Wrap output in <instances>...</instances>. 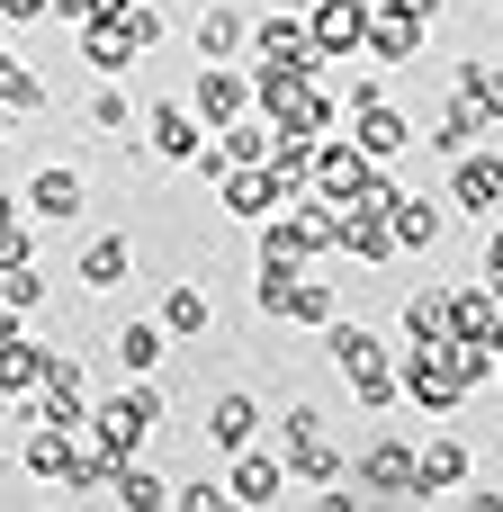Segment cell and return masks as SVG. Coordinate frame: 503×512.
Masks as SVG:
<instances>
[{
  "label": "cell",
  "instance_id": "2",
  "mask_svg": "<svg viewBox=\"0 0 503 512\" xmlns=\"http://www.w3.org/2000/svg\"><path fill=\"white\" fill-rule=\"evenodd\" d=\"M81 423H90V441H99L108 459H144V450H153V432L171 423V405H162V387H153V378H126V396L90 405Z\"/></svg>",
  "mask_w": 503,
  "mask_h": 512
},
{
  "label": "cell",
  "instance_id": "8",
  "mask_svg": "<svg viewBox=\"0 0 503 512\" xmlns=\"http://www.w3.org/2000/svg\"><path fill=\"white\" fill-rule=\"evenodd\" d=\"M423 18L414 9H396V0H369V36H360V63H378V72H414L423 63Z\"/></svg>",
  "mask_w": 503,
  "mask_h": 512
},
{
  "label": "cell",
  "instance_id": "20",
  "mask_svg": "<svg viewBox=\"0 0 503 512\" xmlns=\"http://www.w3.org/2000/svg\"><path fill=\"white\" fill-rule=\"evenodd\" d=\"M387 234H396V252H441V234H450V207L405 189V198L387 207Z\"/></svg>",
  "mask_w": 503,
  "mask_h": 512
},
{
  "label": "cell",
  "instance_id": "27",
  "mask_svg": "<svg viewBox=\"0 0 503 512\" xmlns=\"http://www.w3.org/2000/svg\"><path fill=\"white\" fill-rule=\"evenodd\" d=\"M72 36H81V63H90V72H108V81H117V72H135V45H126V27H117V18H81Z\"/></svg>",
  "mask_w": 503,
  "mask_h": 512
},
{
  "label": "cell",
  "instance_id": "30",
  "mask_svg": "<svg viewBox=\"0 0 503 512\" xmlns=\"http://www.w3.org/2000/svg\"><path fill=\"white\" fill-rule=\"evenodd\" d=\"M72 450H81V441H72L63 423H36L18 459H27V477H36V486H63V468H72Z\"/></svg>",
  "mask_w": 503,
  "mask_h": 512
},
{
  "label": "cell",
  "instance_id": "14",
  "mask_svg": "<svg viewBox=\"0 0 503 512\" xmlns=\"http://www.w3.org/2000/svg\"><path fill=\"white\" fill-rule=\"evenodd\" d=\"M351 144H360L369 162H405L414 117H405V108H387V90H378V99H360V108H351Z\"/></svg>",
  "mask_w": 503,
  "mask_h": 512
},
{
  "label": "cell",
  "instance_id": "24",
  "mask_svg": "<svg viewBox=\"0 0 503 512\" xmlns=\"http://www.w3.org/2000/svg\"><path fill=\"white\" fill-rule=\"evenodd\" d=\"M468 468H477V459H468V441H450V432H441V441H423V450H414V486H423V504H432V495H459V486H468Z\"/></svg>",
  "mask_w": 503,
  "mask_h": 512
},
{
  "label": "cell",
  "instance_id": "4",
  "mask_svg": "<svg viewBox=\"0 0 503 512\" xmlns=\"http://www.w3.org/2000/svg\"><path fill=\"white\" fill-rule=\"evenodd\" d=\"M279 468H288V486H306V495L333 486V477H351V459L324 441V414H315V405H288V414H279Z\"/></svg>",
  "mask_w": 503,
  "mask_h": 512
},
{
  "label": "cell",
  "instance_id": "33",
  "mask_svg": "<svg viewBox=\"0 0 503 512\" xmlns=\"http://www.w3.org/2000/svg\"><path fill=\"white\" fill-rule=\"evenodd\" d=\"M45 360H54L45 342H27V333H9V342H0V396H27V387L45 378Z\"/></svg>",
  "mask_w": 503,
  "mask_h": 512
},
{
  "label": "cell",
  "instance_id": "1",
  "mask_svg": "<svg viewBox=\"0 0 503 512\" xmlns=\"http://www.w3.org/2000/svg\"><path fill=\"white\" fill-rule=\"evenodd\" d=\"M324 360H333V378L351 387L360 414H387V405H396V351H387L369 324H342V315H333V324H324Z\"/></svg>",
  "mask_w": 503,
  "mask_h": 512
},
{
  "label": "cell",
  "instance_id": "3",
  "mask_svg": "<svg viewBox=\"0 0 503 512\" xmlns=\"http://www.w3.org/2000/svg\"><path fill=\"white\" fill-rule=\"evenodd\" d=\"M396 396H405V405H423L432 423H441V414H459V405H468L459 351H450V342H405V360H396Z\"/></svg>",
  "mask_w": 503,
  "mask_h": 512
},
{
  "label": "cell",
  "instance_id": "26",
  "mask_svg": "<svg viewBox=\"0 0 503 512\" xmlns=\"http://www.w3.org/2000/svg\"><path fill=\"white\" fill-rule=\"evenodd\" d=\"M162 333H171V342H207V333H216V297H207L198 279H180V288L162 297Z\"/></svg>",
  "mask_w": 503,
  "mask_h": 512
},
{
  "label": "cell",
  "instance_id": "13",
  "mask_svg": "<svg viewBox=\"0 0 503 512\" xmlns=\"http://www.w3.org/2000/svg\"><path fill=\"white\" fill-rule=\"evenodd\" d=\"M198 144H207V126L189 117V99H153V108H144V153H153V162H180V171H189Z\"/></svg>",
  "mask_w": 503,
  "mask_h": 512
},
{
  "label": "cell",
  "instance_id": "37",
  "mask_svg": "<svg viewBox=\"0 0 503 512\" xmlns=\"http://www.w3.org/2000/svg\"><path fill=\"white\" fill-rule=\"evenodd\" d=\"M0 297H9L18 315H36V306H45V270H36V261H9V270H0Z\"/></svg>",
  "mask_w": 503,
  "mask_h": 512
},
{
  "label": "cell",
  "instance_id": "23",
  "mask_svg": "<svg viewBox=\"0 0 503 512\" xmlns=\"http://www.w3.org/2000/svg\"><path fill=\"white\" fill-rule=\"evenodd\" d=\"M189 36H198V63H243V36H252V18H243L234 0H207Z\"/></svg>",
  "mask_w": 503,
  "mask_h": 512
},
{
  "label": "cell",
  "instance_id": "22",
  "mask_svg": "<svg viewBox=\"0 0 503 512\" xmlns=\"http://www.w3.org/2000/svg\"><path fill=\"white\" fill-rule=\"evenodd\" d=\"M252 441H261V396L225 387V396L207 405V450H225V459H234V450H252Z\"/></svg>",
  "mask_w": 503,
  "mask_h": 512
},
{
  "label": "cell",
  "instance_id": "35",
  "mask_svg": "<svg viewBox=\"0 0 503 512\" xmlns=\"http://www.w3.org/2000/svg\"><path fill=\"white\" fill-rule=\"evenodd\" d=\"M0 108H9V117H36V108H45V81H36L9 45H0Z\"/></svg>",
  "mask_w": 503,
  "mask_h": 512
},
{
  "label": "cell",
  "instance_id": "45",
  "mask_svg": "<svg viewBox=\"0 0 503 512\" xmlns=\"http://www.w3.org/2000/svg\"><path fill=\"white\" fill-rule=\"evenodd\" d=\"M9 216H27V207H18V198H9V189H0V225H9Z\"/></svg>",
  "mask_w": 503,
  "mask_h": 512
},
{
  "label": "cell",
  "instance_id": "15",
  "mask_svg": "<svg viewBox=\"0 0 503 512\" xmlns=\"http://www.w3.org/2000/svg\"><path fill=\"white\" fill-rule=\"evenodd\" d=\"M18 207H27L36 225H72V216L90 207V180H81V171H63V162H45V171L18 189Z\"/></svg>",
  "mask_w": 503,
  "mask_h": 512
},
{
  "label": "cell",
  "instance_id": "5",
  "mask_svg": "<svg viewBox=\"0 0 503 512\" xmlns=\"http://www.w3.org/2000/svg\"><path fill=\"white\" fill-rule=\"evenodd\" d=\"M351 486H360V504H423V486H414V441L378 432V441L351 459Z\"/></svg>",
  "mask_w": 503,
  "mask_h": 512
},
{
  "label": "cell",
  "instance_id": "39",
  "mask_svg": "<svg viewBox=\"0 0 503 512\" xmlns=\"http://www.w3.org/2000/svg\"><path fill=\"white\" fill-rule=\"evenodd\" d=\"M171 504L180 512H225V477H189V486H171Z\"/></svg>",
  "mask_w": 503,
  "mask_h": 512
},
{
  "label": "cell",
  "instance_id": "19",
  "mask_svg": "<svg viewBox=\"0 0 503 512\" xmlns=\"http://www.w3.org/2000/svg\"><path fill=\"white\" fill-rule=\"evenodd\" d=\"M360 180H369V153H360L351 135H315V198H324V207H342Z\"/></svg>",
  "mask_w": 503,
  "mask_h": 512
},
{
  "label": "cell",
  "instance_id": "31",
  "mask_svg": "<svg viewBox=\"0 0 503 512\" xmlns=\"http://www.w3.org/2000/svg\"><path fill=\"white\" fill-rule=\"evenodd\" d=\"M450 90H459V99H477V108L503 126V63H486V54H459V63H450Z\"/></svg>",
  "mask_w": 503,
  "mask_h": 512
},
{
  "label": "cell",
  "instance_id": "46",
  "mask_svg": "<svg viewBox=\"0 0 503 512\" xmlns=\"http://www.w3.org/2000/svg\"><path fill=\"white\" fill-rule=\"evenodd\" d=\"M0 144H9V108H0Z\"/></svg>",
  "mask_w": 503,
  "mask_h": 512
},
{
  "label": "cell",
  "instance_id": "36",
  "mask_svg": "<svg viewBox=\"0 0 503 512\" xmlns=\"http://www.w3.org/2000/svg\"><path fill=\"white\" fill-rule=\"evenodd\" d=\"M108 18H117V27H126V45H135V54H153V45H162V36H171V18H162V9H153V0H126V9H108Z\"/></svg>",
  "mask_w": 503,
  "mask_h": 512
},
{
  "label": "cell",
  "instance_id": "43",
  "mask_svg": "<svg viewBox=\"0 0 503 512\" xmlns=\"http://www.w3.org/2000/svg\"><path fill=\"white\" fill-rule=\"evenodd\" d=\"M486 261H503V207L486 216Z\"/></svg>",
  "mask_w": 503,
  "mask_h": 512
},
{
  "label": "cell",
  "instance_id": "29",
  "mask_svg": "<svg viewBox=\"0 0 503 512\" xmlns=\"http://www.w3.org/2000/svg\"><path fill=\"white\" fill-rule=\"evenodd\" d=\"M108 351H117V369H126V378H153V369L171 360V333H162V324H117V342H108Z\"/></svg>",
  "mask_w": 503,
  "mask_h": 512
},
{
  "label": "cell",
  "instance_id": "28",
  "mask_svg": "<svg viewBox=\"0 0 503 512\" xmlns=\"http://www.w3.org/2000/svg\"><path fill=\"white\" fill-rule=\"evenodd\" d=\"M486 135H495V117H486L477 99H459V90H450V108L432 117V153H468V144H486Z\"/></svg>",
  "mask_w": 503,
  "mask_h": 512
},
{
  "label": "cell",
  "instance_id": "6",
  "mask_svg": "<svg viewBox=\"0 0 503 512\" xmlns=\"http://www.w3.org/2000/svg\"><path fill=\"white\" fill-rule=\"evenodd\" d=\"M503 207V135H486V144H468V153H450V216H495Z\"/></svg>",
  "mask_w": 503,
  "mask_h": 512
},
{
  "label": "cell",
  "instance_id": "42",
  "mask_svg": "<svg viewBox=\"0 0 503 512\" xmlns=\"http://www.w3.org/2000/svg\"><path fill=\"white\" fill-rule=\"evenodd\" d=\"M396 9H414L423 27H441V18H450V0H396Z\"/></svg>",
  "mask_w": 503,
  "mask_h": 512
},
{
  "label": "cell",
  "instance_id": "17",
  "mask_svg": "<svg viewBox=\"0 0 503 512\" xmlns=\"http://www.w3.org/2000/svg\"><path fill=\"white\" fill-rule=\"evenodd\" d=\"M207 189H216V207H225L234 225H261V216L279 207V189H270V171H261V162H225Z\"/></svg>",
  "mask_w": 503,
  "mask_h": 512
},
{
  "label": "cell",
  "instance_id": "16",
  "mask_svg": "<svg viewBox=\"0 0 503 512\" xmlns=\"http://www.w3.org/2000/svg\"><path fill=\"white\" fill-rule=\"evenodd\" d=\"M333 315H342V288H333V279H315V261H306V270H288V288H279L270 324H306V333H324Z\"/></svg>",
  "mask_w": 503,
  "mask_h": 512
},
{
  "label": "cell",
  "instance_id": "11",
  "mask_svg": "<svg viewBox=\"0 0 503 512\" xmlns=\"http://www.w3.org/2000/svg\"><path fill=\"white\" fill-rule=\"evenodd\" d=\"M81 414H90V378H81V360H63V351H54V360H45V378L27 387V423H63V432H72Z\"/></svg>",
  "mask_w": 503,
  "mask_h": 512
},
{
  "label": "cell",
  "instance_id": "44",
  "mask_svg": "<svg viewBox=\"0 0 503 512\" xmlns=\"http://www.w3.org/2000/svg\"><path fill=\"white\" fill-rule=\"evenodd\" d=\"M9 333H18V306H9V297H0V342H9Z\"/></svg>",
  "mask_w": 503,
  "mask_h": 512
},
{
  "label": "cell",
  "instance_id": "18",
  "mask_svg": "<svg viewBox=\"0 0 503 512\" xmlns=\"http://www.w3.org/2000/svg\"><path fill=\"white\" fill-rule=\"evenodd\" d=\"M333 252H351L360 270H387L396 261V234H387L378 207H333Z\"/></svg>",
  "mask_w": 503,
  "mask_h": 512
},
{
  "label": "cell",
  "instance_id": "9",
  "mask_svg": "<svg viewBox=\"0 0 503 512\" xmlns=\"http://www.w3.org/2000/svg\"><path fill=\"white\" fill-rule=\"evenodd\" d=\"M306 45L315 63H360V36H369V0H306Z\"/></svg>",
  "mask_w": 503,
  "mask_h": 512
},
{
  "label": "cell",
  "instance_id": "41",
  "mask_svg": "<svg viewBox=\"0 0 503 512\" xmlns=\"http://www.w3.org/2000/svg\"><path fill=\"white\" fill-rule=\"evenodd\" d=\"M0 18H9V27H27V18H45V0H0Z\"/></svg>",
  "mask_w": 503,
  "mask_h": 512
},
{
  "label": "cell",
  "instance_id": "25",
  "mask_svg": "<svg viewBox=\"0 0 503 512\" xmlns=\"http://www.w3.org/2000/svg\"><path fill=\"white\" fill-rule=\"evenodd\" d=\"M441 306H450V342H495V288L486 279L441 288Z\"/></svg>",
  "mask_w": 503,
  "mask_h": 512
},
{
  "label": "cell",
  "instance_id": "34",
  "mask_svg": "<svg viewBox=\"0 0 503 512\" xmlns=\"http://www.w3.org/2000/svg\"><path fill=\"white\" fill-rule=\"evenodd\" d=\"M396 324H405V342H450V306H441V288H414Z\"/></svg>",
  "mask_w": 503,
  "mask_h": 512
},
{
  "label": "cell",
  "instance_id": "12",
  "mask_svg": "<svg viewBox=\"0 0 503 512\" xmlns=\"http://www.w3.org/2000/svg\"><path fill=\"white\" fill-rule=\"evenodd\" d=\"M225 504H252V512H279L288 504V468H279V450H234V468H225Z\"/></svg>",
  "mask_w": 503,
  "mask_h": 512
},
{
  "label": "cell",
  "instance_id": "47",
  "mask_svg": "<svg viewBox=\"0 0 503 512\" xmlns=\"http://www.w3.org/2000/svg\"><path fill=\"white\" fill-rule=\"evenodd\" d=\"M495 135H503V126H495Z\"/></svg>",
  "mask_w": 503,
  "mask_h": 512
},
{
  "label": "cell",
  "instance_id": "10",
  "mask_svg": "<svg viewBox=\"0 0 503 512\" xmlns=\"http://www.w3.org/2000/svg\"><path fill=\"white\" fill-rule=\"evenodd\" d=\"M252 108V72L243 63H198V81H189V117L216 135V126H234Z\"/></svg>",
  "mask_w": 503,
  "mask_h": 512
},
{
  "label": "cell",
  "instance_id": "32",
  "mask_svg": "<svg viewBox=\"0 0 503 512\" xmlns=\"http://www.w3.org/2000/svg\"><path fill=\"white\" fill-rule=\"evenodd\" d=\"M108 504H126V512H162V504H171V486H162L144 459H117V477H108Z\"/></svg>",
  "mask_w": 503,
  "mask_h": 512
},
{
  "label": "cell",
  "instance_id": "40",
  "mask_svg": "<svg viewBox=\"0 0 503 512\" xmlns=\"http://www.w3.org/2000/svg\"><path fill=\"white\" fill-rule=\"evenodd\" d=\"M9 261H36V243H27V216H9V225H0V270H9Z\"/></svg>",
  "mask_w": 503,
  "mask_h": 512
},
{
  "label": "cell",
  "instance_id": "21",
  "mask_svg": "<svg viewBox=\"0 0 503 512\" xmlns=\"http://www.w3.org/2000/svg\"><path fill=\"white\" fill-rule=\"evenodd\" d=\"M72 279H81V297H117V288L135 279V243H126V234H99V243L72 261Z\"/></svg>",
  "mask_w": 503,
  "mask_h": 512
},
{
  "label": "cell",
  "instance_id": "7",
  "mask_svg": "<svg viewBox=\"0 0 503 512\" xmlns=\"http://www.w3.org/2000/svg\"><path fill=\"white\" fill-rule=\"evenodd\" d=\"M243 54H252V72H288V81H306V72H315V45H306V18H297V9L252 18Z\"/></svg>",
  "mask_w": 503,
  "mask_h": 512
},
{
  "label": "cell",
  "instance_id": "38",
  "mask_svg": "<svg viewBox=\"0 0 503 512\" xmlns=\"http://www.w3.org/2000/svg\"><path fill=\"white\" fill-rule=\"evenodd\" d=\"M81 117H90L99 135H126V126H135V99H126V90H90V108H81Z\"/></svg>",
  "mask_w": 503,
  "mask_h": 512
}]
</instances>
